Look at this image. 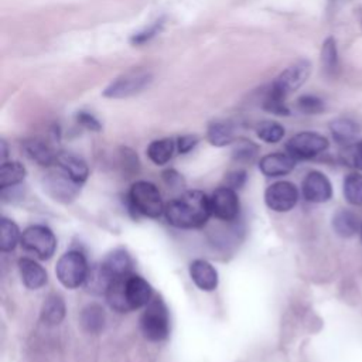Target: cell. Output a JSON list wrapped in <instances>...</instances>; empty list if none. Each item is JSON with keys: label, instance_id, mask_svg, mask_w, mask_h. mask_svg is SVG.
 I'll use <instances>...</instances> for the list:
<instances>
[{"label": "cell", "instance_id": "obj_9", "mask_svg": "<svg viewBox=\"0 0 362 362\" xmlns=\"http://www.w3.org/2000/svg\"><path fill=\"white\" fill-rule=\"evenodd\" d=\"M212 215L225 222L236 221L240 214V202L235 189L221 185L209 197Z\"/></svg>", "mask_w": 362, "mask_h": 362}, {"label": "cell", "instance_id": "obj_21", "mask_svg": "<svg viewBox=\"0 0 362 362\" xmlns=\"http://www.w3.org/2000/svg\"><path fill=\"white\" fill-rule=\"evenodd\" d=\"M65 313L66 307L64 298L59 294L52 293L44 300L41 305V321L47 325H58L62 322Z\"/></svg>", "mask_w": 362, "mask_h": 362}, {"label": "cell", "instance_id": "obj_41", "mask_svg": "<svg viewBox=\"0 0 362 362\" xmlns=\"http://www.w3.org/2000/svg\"><path fill=\"white\" fill-rule=\"evenodd\" d=\"M0 157H1V160L3 161H6V158H7V144H6V141L4 140H1L0 141Z\"/></svg>", "mask_w": 362, "mask_h": 362}, {"label": "cell", "instance_id": "obj_8", "mask_svg": "<svg viewBox=\"0 0 362 362\" xmlns=\"http://www.w3.org/2000/svg\"><path fill=\"white\" fill-rule=\"evenodd\" d=\"M328 146L329 141L325 136L317 132H301L286 143V150L296 160H308L324 153Z\"/></svg>", "mask_w": 362, "mask_h": 362}, {"label": "cell", "instance_id": "obj_31", "mask_svg": "<svg viewBox=\"0 0 362 362\" xmlns=\"http://www.w3.org/2000/svg\"><path fill=\"white\" fill-rule=\"evenodd\" d=\"M345 199L355 206H362V174L351 173L344 178L342 185Z\"/></svg>", "mask_w": 362, "mask_h": 362}, {"label": "cell", "instance_id": "obj_6", "mask_svg": "<svg viewBox=\"0 0 362 362\" xmlns=\"http://www.w3.org/2000/svg\"><path fill=\"white\" fill-rule=\"evenodd\" d=\"M89 270L88 260L81 250H68L55 266V274L59 283L66 288H78L83 286Z\"/></svg>", "mask_w": 362, "mask_h": 362}, {"label": "cell", "instance_id": "obj_29", "mask_svg": "<svg viewBox=\"0 0 362 362\" xmlns=\"http://www.w3.org/2000/svg\"><path fill=\"white\" fill-rule=\"evenodd\" d=\"M124 277L126 276L113 279V281L110 283L107 291L105 293V297H106V301H107L109 307L113 311L120 313V314L130 313V308L127 305L126 296H124Z\"/></svg>", "mask_w": 362, "mask_h": 362}, {"label": "cell", "instance_id": "obj_19", "mask_svg": "<svg viewBox=\"0 0 362 362\" xmlns=\"http://www.w3.org/2000/svg\"><path fill=\"white\" fill-rule=\"evenodd\" d=\"M100 263L105 266V269L110 273L113 279L133 273V260L127 250H124L123 247H117L109 252Z\"/></svg>", "mask_w": 362, "mask_h": 362}, {"label": "cell", "instance_id": "obj_23", "mask_svg": "<svg viewBox=\"0 0 362 362\" xmlns=\"http://www.w3.org/2000/svg\"><path fill=\"white\" fill-rule=\"evenodd\" d=\"M329 132L338 144L349 146L359 133V126L348 117H337L329 123Z\"/></svg>", "mask_w": 362, "mask_h": 362}, {"label": "cell", "instance_id": "obj_7", "mask_svg": "<svg viewBox=\"0 0 362 362\" xmlns=\"http://www.w3.org/2000/svg\"><path fill=\"white\" fill-rule=\"evenodd\" d=\"M21 247L40 260L52 257L57 249V238L45 225H31L21 233Z\"/></svg>", "mask_w": 362, "mask_h": 362}, {"label": "cell", "instance_id": "obj_34", "mask_svg": "<svg viewBox=\"0 0 362 362\" xmlns=\"http://www.w3.org/2000/svg\"><path fill=\"white\" fill-rule=\"evenodd\" d=\"M297 109L304 115H320L325 110V102L315 95H301L297 99Z\"/></svg>", "mask_w": 362, "mask_h": 362}, {"label": "cell", "instance_id": "obj_18", "mask_svg": "<svg viewBox=\"0 0 362 362\" xmlns=\"http://www.w3.org/2000/svg\"><path fill=\"white\" fill-rule=\"evenodd\" d=\"M45 188L55 199L71 201L78 194L81 185L74 182L64 171L59 170L57 174H49L45 181Z\"/></svg>", "mask_w": 362, "mask_h": 362}, {"label": "cell", "instance_id": "obj_38", "mask_svg": "<svg viewBox=\"0 0 362 362\" xmlns=\"http://www.w3.org/2000/svg\"><path fill=\"white\" fill-rule=\"evenodd\" d=\"M175 143H177V151L180 154H187L198 144V137L195 134H184V136H180L175 140Z\"/></svg>", "mask_w": 362, "mask_h": 362}, {"label": "cell", "instance_id": "obj_25", "mask_svg": "<svg viewBox=\"0 0 362 362\" xmlns=\"http://www.w3.org/2000/svg\"><path fill=\"white\" fill-rule=\"evenodd\" d=\"M175 150H177L175 140L165 137V139H158V140L151 141L148 144L146 153H147V157L156 165H164L173 158Z\"/></svg>", "mask_w": 362, "mask_h": 362}, {"label": "cell", "instance_id": "obj_35", "mask_svg": "<svg viewBox=\"0 0 362 362\" xmlns=\"http://www.w3.org/2000/svg\"><path fill=\"white\" fill-rule=\"evenodd\" d=\"M164 21L165 18L164 17H160L158 20H156L154 23H151L148 27H146L144 30L139 31V33H134L132 37H130V42L133 45H141V44H146L148 42L151 38H154L164 27Z\"/></svg>", "mask_w": 362, "mask_h": 362}, {"label": "cell", "instance_id": "obj_16", "mask_svg": "<svg viewBox=\"0 0 362 362\" xmlns=\"http://www.w3.org/2000/svg\"><path fill=\"white\" fill-rule=\"evenodd\" d=\"M18 272L23 280V284L30 290H38L48 281V274L45 269L31 257L18 259Z\"/></svg>", "mask_w": 362, "mask_h": 362}, {"label": "cell", "instance_id": "obj_39", "mask_svg": "<svg viewBox=\"0 0 362 362\" xmlns=\"http://www.w3.org/2000/svg\"><path fill=\"white\" fill-rule=\"evenodd\" d=\"M163 180L164 182L168 185V187H173V188H178L184 184V180L181 177V174H178L175 170L170 168V170H165L163 173Z\"/></svg>", "mask_w": 362, "mask_h": 362}, {"label": "cell", "instance_id": "obj_12", "mask_svg": "<svg viewBox=\"0 0 362 362\" xmlns=\"http://www.w3.org/2000/svg\"><path fill=\"white\" fill-rule=\"evenodd\" d=\"M124 296L130 311H133L148 304L153 298V288L146 279L130 273L124 277Z\"/></svg>", "mask_w": 362, "mask_h": 362}, {"label": "cell", "instance_id": "obj_2", "mask_svg": "<svg viewBox=\"0 0 362 362\" xmlns=\"http://www.w3.org/2000/svg\"><path fill=\"white\" fill-rule=\"evenodd\" d=\"M127 205L134 214L153 219L161 216L165 209L160 189L144 180L132 184L127 192Z\"/></svg>", "mask_w": 362, "mask_h": 362}, {"label": "cell", "instance_id": "obj_32", "mask_svg": "<svg viewBox=\"0 0 362 362\" xmlns=\"http://www.w3.org/2000/svg\"><path fill=\"white\" fill-rule=\"evenodd\" d=\"M259 153V146L247 139H239L233 141L232 158L238 163H252Z\"/></svg>", "mask_w": 362, "mask_h": 362}, {"label": "cell", "instance_id": "obj_28", "mask_svg": "<svg viewBox=\"0 0 362 362\" xmlns=\"http://www.w3.org/2000/svg\"><path fill=\"white\" fill-rule=\"evenodd\" d=\"M321 66L327 76H335L339 69V57H338V48L337 41L334 37H327L321 47Z\"/></svg>", "mask_w": 362, "mask_h": 362}, {"label": "cell", "instance_id": "obj_10", "mask_svg": "<svg viewBox=\"0 0 362 362\" xmlns=\"http://www.w3.org/2000/svg\"><path fill=\"white\" fill-rule=\"evenodd\" d=\"M298 201V189L290 181H277L264 191V202L274 212H288Z\"/></svg>", "mask_w": 362, "mask_h": 362}, {"label": "cell", "instance_id": "obj_24", "mask_svg": "<svg viewBox=\"0 0 362 362\" xmlns=\"http://www.w3.org/2000/svg\"><path fill=\"white\" fill-rule=\"evenodd\" d=\"M334 232L341 238H351L359 229L358 215L351 209H338L332 216Z\"/></svg>", "mask_w": 362, "mask_h": 362}, {"label": "cell", "instance_id": "obj_13", "mask_svg": "<svg viewBox=\"0 0 362 362\" xmlns=\"http://www.w3.org/2000/svg\"><path fill=\"white\" fill-rule=\"evenodd\" d=\"M189 277L194 284L202 291H214L218 287V272L216 269L204 259H195L189 264Z\"/></svg>", "mask_w": 362, "mask_h": 362}, {"label": "cell", "instance_id": "obj_36", "mask_svg": "<svg viewBox=\"0 0 362 362\" xmlns=\"http://www.w3.org/2000/svg\"><path fill=\"white\" fill-rule=\"evenodd\" d=\"M76 122L82 127H85V129H88L90 132H100L102 130V123L96 119V116H93L89 112H85V110L78 112L76 113Z\"/></svg>", "mask_w": 362, "mask_h": 362}, {"label": "cell", "instance_id": "obj_4", "mask_svg": "<svg viewBox=\"0 0 362 362\" xmlns=\"http://www.w3.org/2000/svg\"><path fill=\"white\" fill-rule=\"evenodd\" d=\"M140 329L146 339L153 342L164 341L170 334V314L160 297H153L144 307L140 317Z\"/></svg>", "mask_w": 362, "mask_h": 362}, {"label": "cell", "instance_id": "obj_40", "mask_svg": "<svg viewBox=\"0 0 362 362\" xmlns=\"http://www.w3.org/2000/svg\"><path fill=\"white\" fill-rule=\"evenodd\" d=\"M349 161L354 167L362 170V140L356 141L349 150Z\"/></svg>", "mask_w": 362, "mask_h": 362}, {"label": "cell", "instance_id": "obj_17", "mask_svg": "<svg viewBox=\"0 0 362 362\" xmlns=\"http://www.w3.org/2000/svg\"><path fill=\"white\" fill-rule=\"evenodd\" d=\"M21 147H23L24 154L41 167H49L57 163L58 153H55L52 150V147L41 139H37V137L25 139L23 141Z\"/></svg>", "mask_w": 362, "mask_h": 362}, {"label": "cell", "instance_id": "obj_22", "mask_svg": "<svg viewBox=\"0 0 362 362\" xmlns=\"http://www.w3.org/2000/svg\"><path fill=\"white\" fill-rule=\"evenodd\" d=\"M235 124L226 120H218L212 122L208 126L206 130V139L208 141L215 147H223L233 144L235 139Z\"/></svg>", "mask_w": 362, "mask_h": 362}, {"label": "cell", "instance_id": "obj_27", "mask_svg": "<svg viewBox=\"0 0 362 362\" xmlns=\"http://www.w3.org/2000/svg\"><path fill=\"white\" fill-rule=\"evenodd\" d=\"M81 325L89 334H99L105 327L103 308L96 303H90L83 307L81 313Z\"/></svg>", "mask_w": 362, "mask_h": 362}, {"label": "cell", "instance_id": "obj_1", "mask_svg": "<svg viewBox=\"0 0 362 362\" xmlns=\"http://www.w3.org/2000/svg\"><path fill=\"white\" fill-rule=\"evenodd\" d=\"M211 202L209 197L199 189H189L168 201L164 209L167 222L180 229L202 228L209 216Z\"/></svg>", "mask_w": 362, "mask_h": 362}, {"label": "cell", "instance_id": "obj_5", "mask_svg": "<svg viewBox=\"0 0 362 362\" xmlns=\"http://www.w3.org/2000/svg\"><path fill=\"white\" fill-rule=\"evenodd\" d=\"M151 82L153 74L150 71L134 68L113 79L102 93L107 99H126L143 92Z\"/></svg>", "mask_w": 362, "mask_h": 362}, {"label": "cell", "instance_id": "obj_3", "mask_svg": "<svg viewBox=\"0 0 362 362\" xmlns=\"http://www.w3.org/2000/svg\"><path fill=\"white\" fill-rule=\"evenodd\" d=\"M311 75V62L308 59H298L284 71H281L267 89L266 96L277 100H284L286 98L301 88Z\"/></svg>", "mask_w": 362, "mask_h": 362}, {"label": "cell", "instance_id": "obj_26", "mask_svg": "<svg viewBox=\"0 0 362 362\" xmlns=\"http://www.w3.org/2000/svg\"><path fill=\"white\" fill-rule=\"evenodd\" d=\"M27 175L25 167L20 161H3L0 165V189L18 185Z\"/></svg>", "mask_w": 362, "mask_h": 362}, {"label": "cell", "instance_id": "obj_30", "mask_svg": "<svg viewBox=\"0 0 362 362\" xmlns=\"http://www.w3.org/2000/svg\"><path fill=\"white\" fill-rule=\"evenodd\" d=\"M21 240V233L18 226L8 218L0 219V249L3 253L16 249L17 243Z\"/></svg>", "mask_w": 362, "mask_h": 362}, {"label": "cell", "instance_id": "obj_37", "mask_svg": "<svg viewBox=\"0 0 362 362\" xmlns=\"http://www.w3.org/2000/svg\"><path fill=\"white\" fill-rule=\"evenodd\" d=\"M246 178H247V174H246L245 170H233V171H230L225 175V184L223 185L238 191L245 185Z\"/></svg>", "mask_w": 362, "mask_h": 362}, {"label": "cell", "instance_id": "obj_42", "mask_svg": "<svg viewBox=\"0 0 362 362\" xmlns=\"http://www.w3.org/2000/svg\"><path fill=\"white\" fill-rule=\"evenodd\" d=\"M361 232H362V226H361Z\"/></svg>", "mask_w": 362, "mask_h": 362}, {"label": "cell", "instance_id": "obj_14", "mask_svg": "<svg viewBox=\"0 0 362 362\" xmlns=\"http://www.w3.org/2000/svg\"><path fill=\"white\" fill-rule=\"evenodd\" d=\"M55 165L78 185H82L89 175V168L85 160L69 151L58 153Z\"/></svg>", "mask_w": 362, "mask_h": 362}, {"label": "cell", "instance_id": "obj_33", "mask_svg": "<svg viewBox=\"0 0 362 362\" xmlns=\"http://www.w3.org/2000/svg\"><path fill=\"white\" fill-rule=\"evenodd\" d=\"M284 133H286L284 127L280 123L273 122V120L262 122L256 127L257 137L260 140H263L264 143H269V144L279 143L284 137Z\"/></svg>", "mask_w": 362, "mask_h": 362}, {"label": "cell", "instance_id": "obj_11", "mask_svg": "<svg viewBox=\"0 0 362 362\" xmlns=\"http://www.w3.org/2000/svg\"><path fill=\"white\" fill-rule=\"evenodd\" d=\"M301 194L305 201L313 204H322L331 199L332 185L328 177L321 171H310L301 182Z\"/></svg>", "mask_w": 362, "mask_h": 362}, {"label": "cell", "instance_id": "obj_15", "mask_svg": "<svg viewBox=\"0 0 362 362\" xmlns=\"http://www.w3.org/2000/svg\"><path fill=\"white\" fill-rule=\"evenodd\" d=\"M296 158L288 153H270L260 158L259 168L266 177H281L291 173Z\"/></svg>", "mask_w": 362, "mask_h": 362}, {"label": "cell", "instance_id": "obj_20", "mask_svg": "<svg viewBox=\"0 0 362 362\" xmlns=\"http://www.w3.org/2000/svg\"><path fill=\"white\" fill-rule=\"evenodd\" d=\"M112 281H113V277L110 276V273L105 269L102 263H98V264L89 266L83 287L88 293L105 296Z\"/></svg>", "mask_w": 362, "mask_h": 362}]
</instances>
